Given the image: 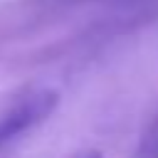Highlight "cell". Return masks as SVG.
Wrapping results in <instances>:
<instances>
[{"mask_svg": "<svg viewBox=\"0 0 158 158\" xmlns=\"http://www.w3.org/2000/svg\"><path fill=\"white\" fill-rule=\"evenodd\" d=\"M54 106H57V94L54 91H40V94L25 99L22 104H17L5 118H0V146L7 143L10 138L20 136L22 131L37 126L42 118H47L52 114Z\"/></svg>", "mask_w": 158, "mask_h": 158, "instance_id": "6da1fadb", "label": "cell"}, {"mask_svg": "<svg viewBox=\"0 0 158 158\" xmlns=\"http://www.w3.org/2000/svg\"><path fill=\"white\" fill-rule=\"evenodd\" d=\"M89 158H101V156H99V153H91V156H89Z\"/></svg>", "mask_w": 158, "mask_h": 158, "instance_id": "7a4b0ae2", "label": "cell"}]
</instances>
